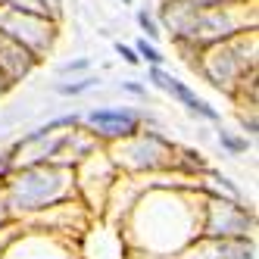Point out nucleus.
I'll return each mask as SVG.
<instances>
[{"label":"nucleus","mask_w":259,"mask_h":259,"mask_svg":"<svg viewBox=\"0 0 259 259\" xmlns=\"http://www.w3.org/2000/svg\"><path fill=\"white\" fill-rule=\"evenodd\" d=\"M60 175L53 169H28L19 181H16V203L25 209H38L47 200L60 194Z\"/></svg>","instance_id":"nucleus-1"},{"label":"nucleus","mask_w":259,"mask_h":259,"mask_svg":"<svg viewBox=\"0 0 259 259\" xmlns=\"http://www.w3.org/2000/svg\"><path fill=\"white\" fill-rule=\"evenodd\" d=\"M209 212H212L209 225H206L209 234H240L247 228V215L237 212L234 206H228V203H212Z\"/></svg>","instance_id":"nucleus-4"},{"label":"nucleus","mask_w":259,"mask_h":259,"mask_svg":"<svg viewBox=\"0 0 259 259\" xmlns=\"http://www.w3.org/2000/svg\"><path fill=\"white\" fill-rule=\"evenodd\" d=\"M116 50H119V53H122V57H125V60H128V63H132V66H135V63H138V57H135V50H132V47H125V44H119V47H116Z\"/></svg>","instance_id":"nucleus-10"},{"label":"nucleus","mask_w":259,"mask_h":259,"mask_svg":"<svg viewBox=\"0 0 259 259\" xmlns=\"http://www.w3.org/2000/svg\"><path fill=\"white\" fill-rule=\"evenodd\" d=\"M138 22H141V28L150 34V38H156V34H159V31H156V25H153V19H150L147 13H141V16H138Z\"/></svg>","instance_id":"nucleus-9"},{"label":"nucleus","mask_w":259,"mask_h":259,"mask_svg":"<svg viewBox=\"0 0 259 259\" xmlns=\"http://www.w3.org/2000/svg\"><path fill=\"white\" fill-rule=\"evenodd\" d=\"M94 84V78H84V81H78V84H60V91L63 94H78V91H84V88H91Z\"/></svg>","instance_id":"nucleus-8"},{"label":"nucleus","mask_w":259,"mask_h":259,"mask_svg":"<svg viewBox=\"0 0 259 259\" xmlns=\"http://www.w3.org/2000/svg\"><path fill=\"white\" fill-rule=\"evenodd\" d=\"M88 122L97 128L106 138H119V135H132L138 128V116L128 113V109H94L88 116Z\"/></svg>","instance_id":"nucleus-2"},{"label":"nucleus","mask_w":259,"mask_h":259,"mask_svg":"<svg viewBox=\"0 0 259 259\" xmlns=\"http://www.w3.org/2000/svg\"><path fill=\"white\" fill-rule=\"evenodd\" d=\"M150 81H153L156 88H162V91H169V94H175V97H178L184 106L191 109V113H200V116H206V119H219V113H215L212 106H206V103H203V100L194 94V91H191L188 84L175 81L172 75H165L162 69H153V72H150Z\"/></svg>","instance_id":"nucleus-3"},{"label":"nucleus","mask_w":259,"mask_h":259,"mask_svg":"<svg viewBox=\"0 0 259 259\" xmlns=\"http://www.w3.org/2000/svg\"><path fill=\"white\" fill-rule=\"evenodd\" d=\"M222 144H225L231 153H240V150H247V141H237V138H231V135H225V132H222Z\"/></svg>","instance_id":"nucleus-7"},{"label":"nucleus","mask_w":259,"mask_h":259,"mask_svg":"<svg viewBox=\"0 0 259 259\" xmlns=\"http://www.w3.org/2000/svg\"><path fill=\"white\" fill-rule=\"evenodd\" d=\"M0 66H4V72L10 78H16V75H25V72L31 69V57H28V50L22 44L0 41Z\"/></svg>","instance_id":"nucleus-5"},{"label":"nucleus","mask_w":259,"mask_h":259,"mask_svg":"<svg viewBox=\"0 0 259 259\" xmlns=\"http://www.w3.org/2000/svg\"><path fill=\"white\" fill-rule=\"evenodd\" d=\"M125 4H132V0H125Z\"/></svg>","instance_id":"nucleus-11"},{"label":"nucleus","mask_w":259,"mask_h":259,"mask_svg":"<svg viewBox=\"0 0 259 259\" xmlns=\"http://www.w3.org/2000/svg\"><path fill=\"white\" fill-rule=\"evenodd\" d=\"M138 53H141L144 60H150V63H162V57L156 53V47H150L147 41H141V44H138Z\"/></svg>","instance_id":"nucleus-6"}]
</instances>
